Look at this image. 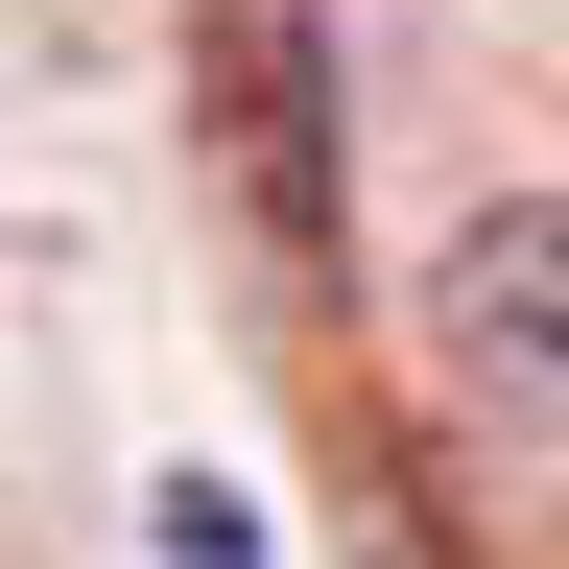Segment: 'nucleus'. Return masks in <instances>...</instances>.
Here are the masks:
<instances>
[{"label":"nucleus","instance_id":"f03ea898","mask_svg":"<svg viewBox=\"0 0 569 569\" xmlns=\"http://www.w3.org/2000/svg\"><path fill=\"white\" fill-rule=\"evenodd\" d=\"M213 71H238V167L284 190V238L332 261V119H309V24H213Z\"/></svg>","mask_w":569,"mask_h":569},{"label":"nucleus","instance_id":"f257e3e1","mask_svg":"<svg viewBox=\"0 0 569 569\" xmlns=\"http://www.w3.org/2000/svg\"><path fill=\"white\" fill-rule=\"evenodd\" d=\"M451 356L522 380V403H569V190H498L451 238Z\"/></svg>","mask_w":569,"mask_h":569}]
</instances>
